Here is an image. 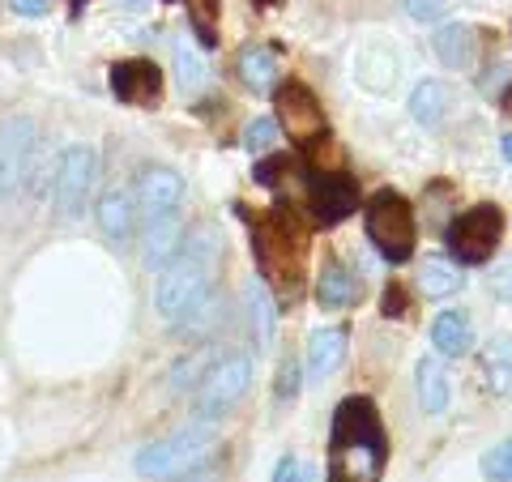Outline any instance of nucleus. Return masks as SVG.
Returning a JSON list of instances; mask_svg holds the SVG:
<instances>
[{
	"label": "nucleus",
	"instance_id": "nucleus-1",
	"mask_svg": "<svg viewBox=\"0 0 512 482\" xmlns=\"http://www.w3.org/2000/svg\"><path fill=\"white\" fill-rule=\"evenodd\" d=\"M389 470V436L372 397H346L333 410L325 482H380Z\"/></svg>",
	"mask_w": 512,
	"mask_h": 482
},
{
	"label": "nucleus",
	"instance_id": "nucleus-2",
	"mask_svg": "<svg viewBox=\"0 0 512 482\" xmlns=\"http://www.w3.org/2000/svg\"><path fill=\"white\" fill-rule=\"evenodd\" d=\"M214 265H218V235L214 227H201L184 235V248L171 265H163L154 286V308L163 312L171 325L188 316L197 303L214 291Z\"/></svg>",
	"mask_w": 512,
	"mask_h": 482
},
{
	"label": "nucleus",
	"instance_id": "nucleus-3",
	"mask_svg": "<svg viewBox=\"0 0 512 482\" xmlns=\"http://www.w3.org/2000/svg\"><path fill=\"white\" fill-rule=\"evenodd\" d=\"M303 252H308V235H303L295 214H286V205H274L265 218H256L252 256H256V265H261V278L274 282L282 295L299 291Z\"/></svg>",
	"mask_w": 512,
	"mask_h": 482
},
{
	"label": "nucleus",
	"instance_id": "nucleus-4",
	"mask_svg": "<svg viewBox=\"0 0 512 482\" xmlns=\"http://www.w3.org/2000/svg\"><path fill=\"white\" fill-rule=\"evenodd\" d=\"M363 227L367 239L376 244V252L384 256L389 265H406L414 256V244H419V222H414V210L402 192L393 188H380L363 210Z\"/></svg>",
	"mask_w": 512,
	"mask_h": 482
},
{
	"label": "nucleus",
	"instance_id": "nucleus-5",
	"mask_svg": "<svg viewBox=\"0 0 512 482\" xmlns=\"http://www.w3.org/2000/svg\"><path fill=\"white\" fill-rule=\"evenodd\" d=\"M214 457V423H192L184 431H175L171 440L146 444L137 453V474L141 478H180L188 474L192 465L210 461Z\"/></svg>",
	"mask_w": 512,
	"mask_h": 482
},
{
	"label": "nucleus",
	"instance_id": "nucleus-6",
	"mask_svg": "<svg viewBox=\"0 0 512 482\" xmlns=\"http://www.w3.org/2000/svg\"><path fill=\"white\" fill-rule=\"evenodd\" d=\"M500 239H504V210L491 201L457 214L444 231V244L453 252V261H461V265H487Z\"/></svg>",
	"mask_w": 512,
	"mask_h": 482
},
{
	"label": "nucleus",
	"instance_id": "nucleus-7",
	"mask_svg": "<svg viewBox=\"0 0 512 482\" xmlns=\"http://www.w3.org/2000/svg\"><path fill=\"white\" fill-rule=\"evenodd\" d=\"M248 384H252V359L248 355H227V359L210 363V372H205L197 384V419L214 423L222 410H231L235 401L248 393Z\"/></svg>",
	"mask_w": 512,
	"mask_h": 482
},
{
	"label": "nucleus",
	"instance_id": "nucleus-8",
	"mask_svg": "<svg viewBox=\"0 0 512 482\" xmlns=\"http://www.w3.org/2000/svg\"><path fill=\"white\" fill-rule=\"evenodd\" d=\"M274 107H278V128L291 133L295 146L308 150L312 141L329 137V120H325V107H320L316 94L303 86V82H282L274 90Z\"/></svg>",
	"mask_w": 512,
	"mask_h": 482
},
{
	"label": "nucleus",
	"instance_id": "nucleus-9",
	"mask_svg": "<svg viewBox=\"0 0 512 482\" xmlns=\"http://www.w3.org/2000/svg\"><path fill=\"white\" fill-rule=\"evenodd\" d=\"M99 175V154L90 146H69L56 163V180H52V201L60 218H77L86 210V197Z\"/></svg>",
	"mask_w": 512,
	"mask_h": 482
},
{
	"label": "nucleus",
	"instance_id": "nucleus-10",
	"mask_svg": "<svg viewBox=\"0 0 512 482\" xmlns=\"http://www.w3.org/2000/svg\"><path fill=\"white\" fill-rule=\"evenodd\" d=\"M35 146H39V128L30 116L0 120V201H9L18 192V184L26 180Z\"/></svg>",
	"mask_w": 512,
	"mask_h": 482
},
{
	"label": "nucleus",
	"instance_id": "nucleus-11",
	"mask_svg": "<svg viewBox=\"0 0 512 482\" xmlns=\"http://www.w3.org/2000/svg\"><path fill=\"white\" fill-rule=\"evenodd\" d=\"M308 210L320 227H338L359 210V188L346 171H308Z\"/></svg>",
	"mask_w": 512,
	"mask_h": 482
},
{
	"label": "nucleus",
	"instance_id": "nucleus-12",
	"mask_svg": "<svg viewBox=\"0 0 512 482\" xmlns=\"http://www.w3.org/2000/svg\"><path fill=\"white\" fill-rule=\"evenodd\" d=\"M133 205H137V214H146V222L180 214V205H184L180 171H171V167H141L137 188H133Z\"/></svg>",
	"mask_w": 512,
	"mask_h": 482
},
{
	"label": "nucleus",
	"instance_id": "nucleus-13",
	"mask_svg": "<svg viewBox=\"0 0 512 482\" xmlns=\"http://www.w3.org/2000/svg\"><path fill=\"white\" fill-rule=\"evenodd\" d=\"M111 94L124 103V107H154L158 94H163V73H158L154 60H120L111 64Z\"/></svg>",
	"mask_w": 512,
	"mask_h": 482
},
{
	"label": "nucleus",
	"instance_id": "nucleus-14",
	"mask_svg": "<svg viewBox=\"0 0 512 482\" xmlns=\"http://www.w3.org/2000/svg\"><path fill=\"white\" fill-rule=\"evenodd\" d=\"M180 248H184V222H180V214L150 222L146 235H141V261H146L150 269L171 265L175 256H180Z\"/></svg>",
	"mask_w": 512,
	"mask_h": 482
},
{
	"label": "nucleus",
	"instance_id": "nucleus-15",
	"mask_svg": "<svg viewBox=\"0 0 512 482\" xmlns=\"http://www.w3.org/2000/svg\"><path fill=\"white\" fill-rule=\"evenodd\" d=\"M346 350H350V333L346 329H316L312 337H308V372H312V380H325V376H333L338 367L346 363Z\"/></svg>",
	"mask_w": 512,
	"mask_h": 482
},
{
	"label": "nucleus",
	"instance_id": "nucleus-16",
	"mask_svg": "<svg viewBox=\"0 0 512 482\" xmlns=\"http://www.w3.org/2000/svg\"><path fill=\"white\" fill-rule=\"evenodd\" d=\"M355 299H359L355 273H350L342 261H325V269H320V278H316V303L325 312H338V308H350Z\"/></svg>",
	"mask_w": 512,
	"mask_h": 482
},
{
	"label": "nucleus",
	"instance_id": "nucleus-17",
	"mask_svg": "<svg viewBox=\"0 0 512 482\" xmlns=\"http://www.w3.org/2000/svg\"><path fill=\"white\" fill-rule=\"evenodd\" d=\"M431 346L440 350L444 359H461L474 346V325L466 312H440L431 320Z\"/></svg>",
	"mask_w": 512,
	"mask_h": 482
},
{
	"label": "nucleus",
	"instance_id": "nucleus-18",
	"mask_svg": "<svg viewBox=\"0 0 512 482\" xmlns=\"http://www.w3.org/2000/svg\"><path fill=\"white\" fill-rule=\"evenodd\" d=\"M483 380H487V393L495 397H508L512 393V337L500 333L483 346Z\"/></svg>",
	"mask_w": 512,
	"mask_h": 482
},
{
	"label": "nucleus",
	"instance_id": "nucleus-19",
	"mask_svg": "<svg viewBox=\"0 0 512 482\" xmlns=\"http://www.w3.org/2000/svg\"><path fill=\"white\" fill-rule=\"evenodd\" d=\"M239 82H244L248 90H256V94L274 90L278 86V56L261 43L244 47V52H239Z\"/></svg>",
	"mask_w": 512,
	"mask_h": 482
},
{
	"label": "nucleus",
	"instance_id": "nucleus-20",
	"mask_svg": "<svg viewBox=\"0 0 512 482\" xmlns=\"http://www.w3.org/2000/svg\"><path fill=\"white\" fill-rule=\"evenodd\" d=\"M414 389H419V406L427 414H444L448 410V372L440 359H419L414 367Z\"/></svg>",
	"mask_w": 512,
	"mask_h": 482
},
{
	"label": "nucleus",
	"instance_id": "nucleus-21",
	"mask_svg": "<svg viewBox=\"0 0 512 482\" xmlns=\"http://www.w3.org/2000/svg\"><path fill=\"white\" fill-rule=\"evenodd\" d=\"M99 227L107 239H116V244H124L128 235H133L137 227V205L128 192H107V197L99 201Z\"/></svg>",
	"mask_w": 512,
	"mask_h": 482
},
{
	"label": "nucleus",
	"instance_id": "nucleus-22",
	"mask_svg": "<svg viewBox=\"0 0 512 482\" xmlns=\"http://www.w3.org/2000/svg\"><path fill=\"white\" fill-rule=\"evenodd\" d=\"M244 303H248V316H252L256 342L269 346V342H274V329H278V308H274V295H269L265 278H252V282H248Z\"/></svg>",
	"mask_w": 512,
	"mask_h": 482
},
{
	"label": "nucleus",
	"instance_id": "nucleus-23",
	"mask_svg": "<svg viewBox=\"0 0 512 482\" xmlns=\"http://www.w3.org/2000/svg\"><path fill=\"white\" fill-rule=\"evenodd\" d=\"M431 47H436V56L448 69H466V64H474V26H444L431 39Z\"/></svg>",
	"mask_w": 512,
	"mask_h": 482
},
{
	"label": "nucleus",
	"instance_id": "nucleus-24",
	"mask_svg": "<svg viewBox=\"0 0 512 482\" xmlns=\"http://www.w3.org/2000/svg\"><path fill=\"white\" fill-rule=\"evenodd\" d=\"M444 107H448V90L440 82H419L410 94V116L427 124V128H436L444 120Z\"/></svg>",
	"mask_w": 512,
	"mask_h": 482
},
{
	"label": "nucleus",
	"instance_id": "nucleus-25",
	"mask_svg": "<svg viewBox=\"0 0 512 482\" xmlns=\"http://www.w3.org/2000/svg\"><path fill=\"white\" fill-rule=\"evenodd\" d=\"M419 286H423L427 299H448L453 291H461V286H466V278H461V269L448 265V261H427V265L419 269Z\"/></svg>",
	"mask_w": 512,
	"mask_h": 482
},
{
	"label": "nucleus",
	"instance_id": "nucleus-26",
	"mask_svg": "<svg viewBox=\"0 0 512 482\" xmlns=\"http://www.w3.org/2000/svg\"><path fill=\"white\" fill-rule=\"evenodd\" d=\"M218 320H222V299L210 291V295H205V299H201L188 316L175 320V325H180V333H188V337H201V333H210V329L218 325Z\"/></svg>",
	"mask_w": 512,
	"mask_h": 482
},
{
	"label": "nucleus",
	"instance_id": "nucleus-27",
	"mask_svg": "<svg viewBox=\"0 0 512 482\" xmlns=\"http://www.w3.org/2000/svg\"><path fill=\"white\" fill-rule=\"evenodd\" d=\"M175 73H180V86L192 94V90H201L205 82H210V69H205V60L192 52V47H175Z\"/></svg>",
	"mask_w": 512,
	"mask_h": 482
},
{
	"label": "nucleus",
	"instance_id": "nucleus-28",
	"mask_svg": "<svg viewBox=\"0 0 512 482\" xmlns=\"http://www.w3.org/2000/svg\"><path fill=\"white\" fill-rule=\"evenodd\" d=\"M478 470H483L487 482H512V436L504 444L487 448L483 461H478Z\"/></svg>",
	"mask_w": 512,
	"mask_h": 482
},
{
	"label": "nucleus",
	"instance_id": "nucleus-29",
	"mask_svg": "<svg viewBox=\"0 0 512 482\" xmlns=\"http://www.w3.org/2000/svg\"><path fill=\"white\" fill-rule=\"evenodd\" d=\"M218 0H192V30H197L201 47H214L218 43Z\"/></svg>",
	"mask_w": 512,
	"mask_h": 482
},
{
	"label": "nucleus",
	"instance_id": "nucleus-30",
	"mask_svg": "<svg viewBox=\"0 0 512 482\" xmlns=\"http://www.w3.org/2000/svg\"><path fill=\"white\" fill-rule=\"evenodd\" d=\"M278 133H282V128H278L274 116H256V120L244 128V146H248L252 154H269V150H274V141H278Z\"/></svg>",
	"mask_w": 512,
	"mask_h": 482
},
{
	"label": "nucleus",
	"instance_id": "nucleus-31",
	"mask_svg": "<svg viewBox=\"0 0 512 482\" xmlns=\"http://www.w3.org/2000/svg\"><path fill=\"white\" fill-rule=\"evenodd\" d=\"M282 171H291V158H286V154L261 158V163H256V184H269V188H274V184L282 180Z\"/></svg>",
	"mask_w": 512,
	"mask_h": 482
},
{
	"label": "nucleus",
	"instance_id": "nucleus-32",
	"mask_svg": "<svg viewBox=\"0 0 512 482\" xmlns=\"http://www.w3.org/2000/svg\"><path fill=\"white\" fill-rule=\"evenodd\" d=\"M274 482H316V474L299 457H282L278 470H274Z\"/></svg>",
	"mask_w": 512,
	"mask_h": 482
},
{
	"label": "nucleus",
	"instance_id": "nucleus-33",
	"mask_svg": "<svg viewBox=\"0 0 512 482\" xmlns=\"http://www.w3.org/2000/svg\"><path fill=\"white\" fill-rule=\"evenodd\" d=\"M295 393H299V363L282 359V367H278V401H291Z\"/></svg>",
	"mask_w": 512,
	"mask_h": 482
},
{
	"label": "nucleus",
	"instance_id": "nucleus-34",
	"mask_svg": "<svg viewBox=\"0 0 512 482\" xmlns=\"http://www.w3.org/2000/svg\"><path fill=\"white\" fill-rule=\"evenodd\" d=\"M491 295L495 299H512V256L495 265V273H491Z\"/></svg>",
	"mask_w": 512,
	"mask_h": 482
},
{
	"label": "nucleus",
	"instance_id": "nucleus-35",
	"mask_svg": "<svg viewBox=\"0 0 512 482\" xmlns=\"http://www.w3.org/2000/svg\"><path fill=\"white\" fill-rule=\"evenodd\" d=\"M444 9H448L444 0H410V18H419V22H436Z\"/></svg>",
	"mask_w": 512,
	"mask_h": 482
},
{
	"label": "nucleus",
	"instance_id": "nucleus-36",
	"mask_svg": "<svg viewBox=\"0 0 512 482\" xmlns=\"http://www.w3.org/2000/svg\"><path fill=\"white\" fill-rule=\"evenodd\" d=\"M171 482H218V461L210 457V461L192 465V470H188V474H180V478H171Z\"/></svg>",
	"mask_w": 512,
	"mask_h": 482
},
{
	"label": "nucleus",
	"instance_id": "nucleus-37",
	"mask_svg": "<svg viewBox=\"0 0 512 482\" xmlns=\"http://www.w3.org/2000/svg\"><path fill=\"white\" fill-rule=\"evenodd\" d=\"M9 9L18 13V18H43V13H47V0H9Z\"/></svg>",
	"mask_w": 512,
	"mask_h": 482
},
{
	"label": "nucleus",
	"instance_id": "nucleus-38",
	"mask_svg": "<svg viewBox=\"0 0 512 482\" xmlns=\"http://www.w3.org/2000/svg\"><path fill=\"white\" fill-rule=\"evenodd\" d=\"M384 316H406V295L389 286V295H384Z\"/></svg>",
	"mask_w": 512,
	"mask_h": 482
},
{
	"label": "nucleus",
	"instance_id": "nucleus-39",
	"mask_svg": "<svg viewBox=\"0 0 512 482\" xmlns=\"http://www.w3.org/2000/svg\"><path fill=\"white\" fill-rule=\"evenodd\" d=\"M500 150H504V158H508V163H512V133L500 141Z\"/></svg>",
	"mask_w": 512,
	"mask_h": 482
},
{
	"label": "nucleus",
	"instance_id": "nucleus-40",
	"mask_svg": "<svg viewBox=\"0 0 512 482\" xmlns=\"http://www.w3.org/2000/svg\"><path fill=\"white\" fill-rule=\"evenodd\" d=\"M124 5H128V9H141V0H124Z\"/></svg>",
	"mask_w": 512,
	"mask_h": 482
},
{
	"label": "nucleus",
	"instance_id": "nucleus-41",
	"mask_svg": "<svg viewBox=\"0 0 512 482\" xmlns=\"http://www.w3.org/2000/svg\"><path fill=\"white\" fill-rule=\"evenodd\" d=\"M82 5H86V0H73V9H82Z\"/></svg>",
	"mask_w": 512,
	"mask_h": 482
},
{
	"label": "nucleus",
	"instance_id": "nucleus-42",
	"mask_svg": "<svg viewBox=\"0 0 512 482\" xmlns=\"http://www.w3.org/2000/svg\"><path fill=\"white\" fill-rule=\"evenodd\" d=\"M167 5H180V0H167Z\"/></svg>",
	"mask_w": 512,
	"mask_h": 482
}]
</instances>
